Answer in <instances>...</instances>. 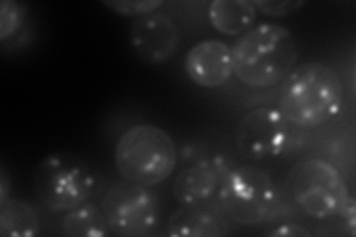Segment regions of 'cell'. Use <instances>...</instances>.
I'll return each mask as SVG.
<instances>
[{
  "label": "cell",
  "mask_w": 356,
  "mask_h": 237,
  "mask_svg": "<svg viewBox=\"0 0 356 237\" xmlns=\"http://www.w3.org/2000/svg\"><path fill=\"white\" fill-rule=\"evenodd\" d=\"M340 215L344 218V222H346V225L350 229V234H355V200L352 196L341 209Z\"/></svg>",
  "instance_id": "obj_20"
},
{
  "label": "cell",
  "mask_w": 356,
  "mask_h": 237,
  "mask_svg": "<svg viewBox=\"0 0 356 237\" xmlns=\"http://www.w3.org/2000/svg\"><path fill=\"white\" fill-rule=\"evenodd\" d=\"M286 184L297 206L316 220L340 215L350 197L340 172L322 159L296 163L288 172Z\"/></svg>",
  "instance_id": "obj_6"
},
{
  "label": "cell",
  "mask_w": 356,
  "mask_h": 237,
  "mask_svg": "<svg viewBox=\"0 0 356 237\" xmlns=\"http://www.w3.org/2000/svg\"><path fill=\"white\" fill-rule=\"evenodd\" d=\"M236 147L245 159L260 161L280 156L289 144V122L272 107L252 108L236 126Z\"/></svg>",
  "instance_id": "obj_8"
},
{
  "label": "cell",
  "mask_w": 356,
  "mask_h": 237,
  "mask_svg": "<svg viewBox=\"0 0 356 237\" xmlns=\"http://www.w3.org/2000/svg\"><path fill=\"white\" fill-rule=\"evenodd\" d=\"M254 5L266 15L281 18L297 13L305 2L303 0H273V2L272 0H255Z\"/></svg>",
  "instance_id": "obj_18"
},
{
  "label": "cell",
  "mask_w": 356,
  "mask_h": 237,
  "mask_svg": "<svg viewBox=\"0 0 356 237\" xmlns=\"http://www.w3.org/2000/svg\"><path fill=\"white\" fill-rule=\"evenodd\" d=\"M343 104V85L331 67L319 61L297 65L281 88L280 111L300 128H316L336 117Z\"/></svg>",
  "instance_id": "obj_2"
},
{
  "label": "cell",
  "mask_w": 356,
  "mask_h": 237,
  "mask_svg": "<svg viewBox=\"0 0 356 237\" xmlns=\"http://www.w3.org/2000/svg\"><path fill=\"white\" fill-rule=\"evenodd\" d=\"M233 74L250 88L264 89L281 83L298 58L297 43L288 28L261 22L251 27L232 48Z\"/></svg>",
  "instance_id": "obj_1"
},
{
  "label": "cell",
  "mask_w": 356,
  "mask_h": 237,
  "mask_svg": "<svg viewBox=\"0 0 356 237\" xmlns=\"http://www.w3.org/2000/svg\"><path fill=\"white\" fill-rule=\"evenodd\" d=\"M26 19V10L21 3L14 0H3L0 3V40L5 42L13 38L22 27Z\"/></svg>",
  "instance_id": "obj_16"
},
{
  "label": "cell",
  "mask_w": 356,
  "mask_h": 237,
  "mask_svg": "<svg viewBox=\"0 0 356 237\" xmlns=\"http://www.w3.org/2000/svg\"><path fill=\"white\" fill-rule=\"evenodd\" d=\"M103 5L119 15L141 18L159 10L165 2L162 0H136V2H132V0L131 2L129 0H107L106 2L104 0Z\"/></svg>",
  "instance_id": "obj_17"
},
{
  "label": "cell",
  "mask_w": 356,
  "mask_h": 237,
  "mask_svg": "<svg viewBox=\"0 0 356 237\" xmlns=\"http://www.w3.org/2000/svg\"><path fill=\"white\" fill-rule=\"evenodd\" d=\"M110 229L115 236L141 237L152 234L161 222V202L149 187L131 181L111 186L102 199Z\"/></svg>",
  "instance_id": "obj_7"
},
{
  "label": "cell",
  "mask_w": 356,
  "mask_h": 237,
  "mask_svg": "<svg viewBox=\"0 0 356 237\" xmlns=\"http://www.w3.org/2000/svg\"><path fill=\"white\" fill-rule=\"evenodd\" d=\"M222 213L241 225H257L269 220L277 206V188L263 169H230L218 188Z\"/></svg>",
  "instance_id": "obj_5"
},
{
  "label": "cell",
  "mask_w": 356,
  "mask_h": 237,
  "mask_svg": "<svg viewBox=\"0 0 356 237\" xmlns=\"http://www.w3.org/2000/svg\"><path fill=\"white\" fill-rule=\"evenodd\" d=\"M63 233L69 237H106L113 234L102 206L88 202L65 213Z\"/></svg>",
  "instance_id": "obj_14"
},
{
  "label": "cell",
  "mask_w": 356,
  "mask_h": 237,
  "mask_svg": "<svg viewBox=\"0 0 356 237\" xmlns=\"http://www.w3.org/2000/svg\"><path fill=\"white\" fill-rule=\"evenodd\" d=\"M115 165L127 181L144 187L159 186L177 165V147L161 126L140 123L124 131L115 147Z\"/></svg>",
  "instance_id": "obj_3"
},
{
  "label": "cell",
  "mask_w": 356,
  "mask_h": 237,
  "mask_svg": "<svg viewBox=\"0 0 356 237\" xmlns=\"http://www.w3.org/2000/svg\"><path fill=\"white\" fill-rule=\"evenodd\" d=\"M184 70L188 79L197 86L220 88L233 74L232 48L217 39L199 42L187 52Z\"/></svg>",
  "instance_id": "obj_10"
},
{
  "label": "cell",
  "mask_w": 356,
  "mask_h": 237,
  "mask_svg": "<svg viewBox=\"0 0 356 237\" xmlns=\"http://www.w3.org/2000/svg\"><path fill=\"white\" fill-rule=\"evenodd\" d=\"M131 48L147 64H163L175 55L180 44V30L171 15L156 13L137 18L129 27Z\"/></svg>",
  "instance_id": "obj_9"
},
{
  "label": "cell",
  "mask_w": 356,
  "mask_h": 237,
  "mask_svg": "<svg viewBox=\"0 0 356 237\" xmlns=\"http://www.w3.org/2000/svg\"><path fill=\"white\" fill-rule=\"evenodd\" d=\"M229 171V163L222 157H207L178 174L172 184V195L180 205L208 203L218 193Z\"/></svg>",
  "instance_id": "obj_11"
},
{
  "label": "cell",
  "mask_w": 356,
  "mask_h": 237,
  "mask_svg": "<svg viewBox=\"0 0 356 237\" xmlns=\"http://www.w3.org/2000/svg\"><path fill=\"white\" fill-rule=\"evenodd\" d=\"M166 233L171 237H220L229 233V224L207 203L181 205L170 217Z\"/></svg>",
  "instance_id": "obj_12"
},
{
  "label": "cell",
  "mask_w": 356,
  "mask_h": 237,
  "mask_svg": "<svg viewBox=\"0 0 356 237\" xmlns=\"http://www.w3.org/2000/svg\"><path fill=\"white\" fill-rule=\"evenodd\" d=\"M33 187L48 209L69 212L92 196L95 174L79 156L52 153L36 165L33 171Z\"/></svg>",
  "instance_id": "obj_4"
},
{
  "label": "cell",
  "mask_w": 356,
  "mask_h": 237,
  "mask_svg": "<svg viewBox=\"0 0 356 237\" xmlns=\"http://www.w3.org/2000/svg\"><path fill=\"white\" fill-rule=\"evenodd\" d=\"M8 177L5 172V167L0 169V203H3L8 199Z\"/></svg>",
  "instance_id": "obj_21"
},
{
  "label": "cell",
  "mask_w": 356,
  "mask_h": 237,
  "mask_svg": "<svg viewBox=\"0 0 356 237\" xmlns=\"http://www.w3.org/2000/svg\"><path fill=\"white\" fill-rule=\"evenodd\" d=\"M40 233L36 211L27 202L6 199L0 203V236L33 237Z\"/></svg>",
  "instance_id": "obj_15"
},
{
  "label": "cell",
  "mask_w": 356,
  "mask_h": 237,
  "mask_svg": "<svg viewBox=\"0 0 356 237\" xmlns=\"http://www.w3.org/2000/svg\"><path fill=\"white\" fill-rule=\"evenodd\" d=\"M257 8L248 0H214L209 3V22L218 33L226 36H239L254 27Z\"/></svg>",
  "instance_id": "obj_13"
},
{
  "label": "cell",
  "mask_w": 356,
  "mask_h": 237,
  "mask_svg": "<svg viewBox=\"0 0 356 237\" xmlns=\"http://www.w3.org/2000/svg\"><path fill=\"white\" fill-rule=\"evenodd\" d=\"M273 237H309L312 233L303 227V225L298 224H282L277 225L275 230L269 233Z\"/></svg>",
  "instance_id": "obj_19"
}]
</instances>
